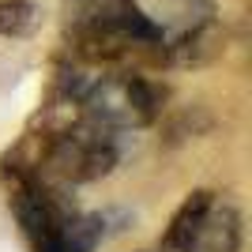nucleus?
Listing matches in <instances>:
<instances>
[{
    "mask_svg": "<svg viewBox=\"0 0 252 252\" xmlns=\"http://www.w3.org/2000/svg\"><path fill=\"white\" fill-rule=\"evenodd\" d=\"M87 117H94L113 132L121 128H143L162 109V91L136 72H94L79 102Z\"/></svg>",
    "mask_w": 252,
    "mask_h": 252,
    "instance_id": "3",
    "label": "nucleus"
},
{
    "mask_svg": "<svg viewBox=\"0 0 252 252\" xmlns=\"http://www.w3.org/2000/svg\"><path fill=\"white\" fill-rule=\"evenodd\" d=\"M117 158H121L117 132L94 117L79 113L49 136L38 166H45V173L61 185H91L113 173Z\"/></svg>",
    "mask_w": 252,
    "mask_h": 252,
    "instance_id": "2",
    "label": "nucleus"
},
{
    "mask_svg": "<svg viewBox=\"0 0 252 252\" xmlns=\"http://www.w3.org/2000/svg\"><path fill=\"white\" fill-rule=\"evenodd\" d=\"M211 200H215V192L207 189H196L185 196L177 211H173V219L166 226V237H162V252H192V241H196V233H200V222L207 215Z\"/></svg>",
    "mask_w": 252,
    "mask_h": 252,
    "instance_id": "6",
    "label": "nucleus"
},
{
    "mask_svg": "<svg viewBox=\"0 0 252 252\" xmlns=\"http://www.w3.org/2000/svg\"><path fill=\"white\" fill-rule=\"evenodd\" d=\"M64 34L83 61H113L166 42V31L136 0H64Z\"/></svg>",
    "mask_w": 252,
    "mask_h": 252,
    "instance_id": "1",
    "label": "nucleus"
},
{
    "mask_svg": "<svg viewBox=\"0 0 252 252\" xmlns=\"http://www.w3.org/2000/svg\"><path fill=\"white\" fill-rule=\"evenodd\" d=\"M222 42L226 38H222L215 15H207V19L192 23V27H181L173 34V42H162V49H166V61L173 68H200V64L215 61L222 53Z\"/></svg>",
    "mask_w": 252,
    "mask_h": 252,
    "instance_id": "4",
    "label": "nucleus"
},
{
    "mask_svg": "<svg viewBox=\"0 0 252 252\" xmlns=\"http://www.w3.org/2000/svg\"><path fill=\"white\" fill-rule=\"evenodd\" d=\"M102 237H105V215L75 211V215H68V222L61 230L34 252H94L102 245Z\"/></svg>",
    "mask_w": 252,
    "mask_h": 252,
    "instance_id": "7",
    "label": "nucleus"
},
{
    "mask_svg": "<svg viewBox=\"0 0 252 252\" xmlns=\"http://www.w3.org/2000/svg\"><path fill=\"white\" fill-rule=\"evenodd\" d=\"M245 241V219L230 200H211L207 215L200 222V233L192 241V252H241Z\"/></svg>",
    "mask_w": 252,
    "mask_h": 252,
    "instance_id": "5",
    "label": "nucleus"
},
{
    "mask_svg": "<svg viewBox=\"0 0 252 252\" xmlns=\"http://www.w3.org/2000/svg\"><path fill=\"white\" fill-rule=\"evenodd\" d=\"M42 8L34 0H0V38H27L38 31Z\"/></svg>",
    "mask_w": 252,
    "mask_h": 252,
    "instance_id": "8",
    "label": "nucleus"
}]
</instances>
